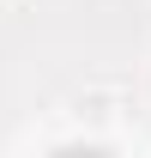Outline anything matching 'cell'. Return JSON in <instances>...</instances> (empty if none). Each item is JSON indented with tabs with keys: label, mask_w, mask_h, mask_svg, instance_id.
Instances as JSON below:
<instances>
[{
	"label": "cell",
	"mask_w": 151,
	"mask_h": 158,
	"mask_svg": "<svg viewBox=\"0 0 151 158\" xmlns=\"http://www.w3.org/2000/svg\"><path fill=\"white\" fill-rule=\"evenodd\" d=\"M115 116H121V91H109V85H91L73 98V122H85V128H115Z\"/></svg>",
	"instance_id": "6da1fadb"
}]
</instances>
